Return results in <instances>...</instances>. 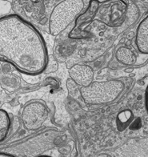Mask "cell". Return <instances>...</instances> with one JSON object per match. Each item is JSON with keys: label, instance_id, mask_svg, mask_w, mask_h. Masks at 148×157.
Segmentation results:
<instances>
[{"label": "cell", "instance_id": "obj_2", "mask_svg": "<svg viewBox=\"0 0 148 157\" xmlns=\"http://www.w3.org/2000/svg\"><path fill=\"white\" fill-rule=\"evenodd\" d=\"M125 84L120 79L93 81L80 88V96L89 105H102L115 101L123 94Z\"/></svg>", "mask_w": 148, "mask_h": 157}, {"label": "cell", "instance_id": "obj_11", "mask_svg": "<svg viewBox=\"0 0 148 157\" xmlns=\"http://www.w3.org/2000/svg\"><path fill=\"white\" fill-rule=\"evenodd\" d=\"M0 157H17L14 155H11V154H9V153L6 152H2L0 151Z\"/></svg>", "mask_w": 148, "mask_h": 157}, {"label": "cell", "instance_id": "obj_1", "mask_svg": "<svg viewBox=\"0 0 148 157\" xmlns=\"http://www.w3.org/2000/svg\"><path fill=\"white\" fill-rule=\"evenodd\" d=\"M0 61L27 75L41 74L49 62L43 35L19 15L10 14L0 17Z\"/></svg>", "mask_w": 148, "mask_h": 157}, {"label": "cell", "instance_id": "obj_5", "mask_svg": "<svg viewBox=\"0 0 148 157\" xmlns=\"http://www.w3.org/2000/svg\"><path fill=\"white\" fill-rule=\"evenodd\" d=\"M70 79L81 87H87L94 81V71L86 64H75L69 70Z\"/></svg>", "mask_w": 148, "mask_h": 157}, {"label": "cell", "instance_id": "obj_9", "mask_svg": "<svg viewBox=\"0 0 148 157\" xmlns=\"http://www.w3.org/2000/svg\"><path fill=\"white\" fill-rule=\"evenodd\" d=\"M133 115L132 112L129 110H125L123 112H120L117 118V126L120 131H123L127 127L131 122Z\"/></svg>", "mask_w": 148, "mask_h": 157}, {"label": "cell", "instance_id": "obj_4", "mask_svg": "<svg viewBox=\"0 0 148 157\" xmlns=\"http://www.w3.org/2000/svg\"><path fill=\"white\" fill-rule=\"evenodd\" d=\"M48 116L49 111L45 103L41 101H31L23 108L21 120L27 130L35 131L43 126Z\"/></svg>", "mask_w": 148, "mask_h": 157}, {"label": "cell", "instance_id": "obj_12", "mask_svg": "<svg viewBox=\"0 0 148 157\" xmlns=\"http://www.w3.org/2000/svg\"><path fill=\"white\" fill-rule=\"evenodd\" d=\"M96 157H111V156L110 155H108V154H105V153H103V154H100V155H97Z\"/></svg>", "mask_w": 148, "mask_h": 157}, {"label": "cell", "instance_id": "obj_13", "mask_svg": "<svg viewBox=\"0 0 148 157\" xmlns=\"http://www.w3.org/2000/svg\"><path fill=\"white\" fill-rule=\"evenodd\" d=\"M36 157H52V156H50V155H41Z\"/></svg>", "mask_w": 148, "mask_h": 157}, {"label": "cell", "instance_id": "obj_3", "mask_svg": "<svg viewBox=\"0 0 148 157\" xmlns=\"http://www.w3.org/2000/svg\"><path fill=\"white\" fill-rule=\"evenodd\" d=\"M82 0H65L59 2L52 10L49 19L50 34L59 35L80 15L84 9Z\"/></svg>", "mask_w": 148, "mask_h": 157}, {"label": "cell", "instance_id": "obj_7", "mask_svg": "<svg viewBox=\"0 0 148 157\" xmlns=\"http://www.w3.org/2000/svg\"><path fill=\"white\" fill-rule=\"evenodd\" d=\"M115 58L118 62L127 66H132L137 61V56L135 52L127 47H121L116 51Z\"/></svg>", "mask_w": 148, "mask_h": 157}, {"label": "cell", "instance_id": "obj_8", "mask_svg": "<svg viewBox=\"0 0 148 157\" xmlns=\"http://www.w3.org/2000/svg\"><path fill=\"white\" fill-rule=\"evenodd\" d=\"M11 121L8 113L3 109H0V142L7 137L10 132Z\"/></svg>", "mask_w": 148, "mask_h": 157}, {"label": "cell", "instance_id": "obj_10", "mask_svg": "<svg viewBox=\"0 0 148 157\" xmlns=\"http://www.w3.org/2000/svg\"><path fill=\"white\" fill-rule=\"evenodd\" d=\"M145 105H146V112H148V85L146 88V91H145Z\"/></svg>", "mask_w": 148, "mask_h": 157}, {"label": "cell", "instance_id": "obj_6", "mask_svg": "<svg viewBox=\"0 0 148 157\" xmlns=\"http://www.w3.org/2000/svg\"><path fill=\"white\" fill-rule=\"evenodd\" d=\"M135 44L141 53L148 55V15L142 19L137 27Z\"/></svg>", "mask_w": 148, "mask_h": 157}]
</instances>
